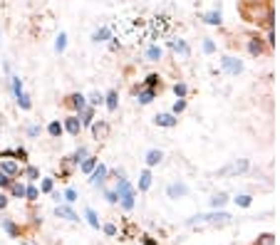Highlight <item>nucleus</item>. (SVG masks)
Masks as SVG:
<instances>
[{
    "mask_svg": "<svg viewBox=\"0 0 280 245\" xmlns=\"http://www.w3.org/2000/svg\"><path fill=\"white\" fill-rule=\"evenodd\" d=\"M104 107H107L109 112H117V109H119V92H117V89H109V92L104 94Z\"/></svg>",
    "mask_w": 280,
    "mask_h": 245,
    "instance_id": "21",
    "label": "nucleus"
},
{
    "mask_svg": "<svg viewBox=\"0 0 280 245\" xmlns=\"http://www.w3.org/2000/svg\"><path fill=\"white\" fill-rule=\"evenodd\" d=\"M77 117H80V122H82V129H90V126L94 124V107H90V104H87V107H85Z\"/></svg>",
    "mask_w": 280,
    "mask_h": 245,
    "instance_id": "19",
    "label": "nucleus"
},
{
    "mask_svg": "<svg viewBox=\"0 0 280 245\" xmlns=\"http://www.w3.org/2000/svg\"><path fill=\"white\" fill-rule=\"evenodd\" d=\"M13 181H15V178H13V176H8V173H5V171H0V188H5V191H8V188H10V183H13Z\"/></svg>",
    "mask_w": 280,
    "mask_h": 245,
    "instance_id": "46",
    "label": "nucleus"
},
{
    "mask_svg": "<svg viewBox=\"0 0 280 245\" xmlns=\"http://www.w3.org/2000/svg\"><path fill=\"white\" fill-rule=\"evenodd\" d=\"M62 104H65L72 114H80V112L87 107V97H85L82 92H72V94H67V97H65V102H62Z\"/></svg>",
    "mask_w": 280,
    "mask_h": 245,
    "instance_id": "6",
    "label": "nucleus"
},
{
    "mask_svg": "<svg viewBox=\"0 0 280 245\" xmlns=\"http://www.w3.org/2000/svg\"><path fill=\"white\" fill-rule=\"evenodd\" d=\"M10 92H13V97H18V94L23 92V80H20V75H13V77H10Z\"/></svg>",
    "mask_w": 280,
    "mask_h": 245,
    "instance_id": "34",
    "label": "nucleus"
},
{
    "mask_svg": "<svg viewBox=\"0 0 280 245\" xmlns=\"http://www.w3.org/2000/svg\"><path fill=\"white\" fill-rule=\"evenodd\" d=\"M253 245H275V235L273 233H263V235H258V240Z\"/></svg>",
    "mask_w": 280,
    "mask_h": 245,
    "instance_id": "42",
    "label": "nucleus"
},
{
    "mask_svg": "<svg viewBox=\"0 0 280 245\" xmlns=\"http://www.w3.org/2000/svg\"><path fill=\"white\" fill-rule=\"evenodd\" d=\"M107 178H109V168H107L104 163H97L94 171L90 173V186H104Z\"/></svg>",
    "mask_w": 280,
    "mask_h": 245,
    "instance_id": "10",
    "label": "nucleus"
},
{
    "mask_svg": "<svg viewBox=\"0 0 280 245\" xmlns=\"http://www.w3.org/2000/svg\"><path fill=\"white\" fill-rule=\"evenodd\" d=\"M87 156H90V149H87V146H80V149H75L67 159H70V163H72L75 168H80V163H82Z\"/></svg>",
    "mask_w": 280,
    "mask_h": 245,
    "instance_id": "16",
    "label": "nucleus"
},
{
    "mask_svg": "<svg viewBox=\"0 0 280 245\" xmlns=\"http://www.w3.org/2000/svg\"><path fill=\"white\" fill-rule=\"evenodd\" d=\"M221 70H223L226 75H231V77H238V75L243 72V60L235 57V55H223V57H221Z\"/></svg>",
    "mask_w": 280,
    "mask_h": 245,
    "instance_id": "4",
    "label": "nucleus"
},
{
    "mask_svg": "<svg viewBox=\"0 0 280 245\" xmlns=\"http://www.w3.org/2000/svg\"><path fill=\"white\" fill-rule=\"evenodd\" d=\"M15 102H18V107H20L23 112H30V109H33V102H30V94H28L25 89H23V92H20V94L15 97Z\"/></svg>",
    "mask_w": 280,
    "mask_h": 245,
    "instance_id": "29",
    "label": "nucleus"
},
{
    "mask_svg": "<svg viewBox=\"0 0 280 245\" xmlns=\"http://www.w3.org/2000/svg\"><path fill=\"white\" fill-rule=\"evenodd\" d=\"M97 163H99V156H94V154H90V156H87V159H85V161L80 163V171H82L85 176H90V173L94 171V166H97Z\"/></svg>",
    "mask_w": 280,
    "mask_h": 245,
    "instance_id": "25",
    "label": "nucleus"
},
{
    "mask_svg": "<svg viewBox=\"0 0 280 245\" xmlns=\"http://www.w3.org/2000/svg\"><path fill=\"white\" fill-rule=\"evenodd\" d=\"M248 168H250V161H248V159H235L233 163H228L226 168H221L218 176H240V173H245Z\"/></svg>",
    "mask_w": 280,
    "mask_h": 245,
    "instance_id": "7",
    "label": "nucleus"
},
{
    "mask_svg": "<svg viewBox=\"0 0 280 245\" xmlns=\"http://www.w3.org/2000/svg\"><path fill=\"white\" fill-rule=\"evenodd\" d=\"M166 47H169L171 52H176L179 57H184V60L191 57V45H188L186 40H181V38H176V40H166Z\"/></svg>",
    "mask_w": 280,
    "mask_h": 245,
    "instance_id": "8",
    "label": "nucleus"
},
{
    "mask_svg": "<svg viewBox=\"0 0 280 245\" xmlns=\"http://www.w3.org/2000/svg\"><path fill=\"white\" fill-rule=\"evenodd\" d=\"M186 193H188V186L181 183V181H176V183H171V186L166 188V196H169V198H184Z\"/></svg>",
    "mask_w": 280,
    "mask_h": 245,
    "instance_id": "17",
    "label": "nucleus"
},
{
    "mask_svg": "<svg viewBox=\"0 0 280 245\" xmlns=\"http://www.w3.org/2000/svg\"><path fill=\"white\" fill-rule=\"evenodd\" d=\"M134 97H137V102H139L141 107H146V104H151V102L159 97V89H146V87H141Z\"/></svg>",
    "mask_w": 280,
    "mask_h": 245,
    "instance_id": "14",
    "label": "nucleus"
},
{
    "mask_svg": "<svg viewBox=\"0 0 280 245\" xmlns=\"http://www.w3.org/2000/svg\"><path fill=\"white\" fill-rule=\"evenodd\" d=\"M102 230H104L107 235H117V225H114V223H107V225H102Z\"/></svg>",
    "mask_w": 280,
    "mask_h": 245,
    "instance_id": "51",
    "label": "nucleus"
},
{
    "mask_svg": "<svg viewBox=\"0 0 280 245\" xmlns=\"http://www.w3.org/2000/svg\"><path fill=\"white\" fill-rule=\"evenodd\" d=\"M174 94H176V99H186L188 97V84L186 82H176L174 84Z\"/></svg>",
    "mask_w": 280,
    "mask_h": 245,
    "instance_id": "35",
    "label": "nucleus"
},
{
    "mask_svg": "<svg viewBox=\"0 0 280 245\" xmlns=\"http://www.w3.org/2000/svg\"><path fill=\"white\" fill-rule=\"evenodd\" d=\"M109 38H112V28H107V25L104 28H97L92 33V42H97V45L99 42H109Z\"/></svg>",
    "mask_w": 280,
    "mask_h": 245,
    "instance_id": "23",
    "label": "nucleus"
},
{
    "mask_svg": "<svg viewBox=\"0 0 280 245\" xmlns=\"http://www.w3.org/2000/svg\"><path fill=\"white\" fill-rule=\"evenodd\" d=\"M55 215H57V218H65V220H72V223H77V220H80V215L70 208V203H67V205H62V203H60V205L55 208Z\"/></svg>",
    "mask_w": 280,
    "mask_h": 245,
    "instance_id": "18",
    "label": "nucleus"
},
{
    "mask_svg": "<svg viewBox=\"0 0 280 245\" xmlns=\"http://www.w3.org/2000/svg\"><path fill=\"white\" fill-rule=\"evenodd\" d=\"M15 161L18 163H28V149L25 146H18L15 149Z\"/></svg>",
    "mask_w": 280,
    "mask_h": 245,
    "instance_id": "45",
    "label": "nucleus"
},
{
    "mask_svg": "<svg viewBox=\"0 0 280 245\" xmlns=\"http://www.w3.org/2000/svg\"><path fill=\"white\" fill-rule=\"evenodd\" d=\"M144 161H146V168H154V166H159L164 161V154L159 149H149L146 156H144Z\"/></svg>",
    "mask_w": 280,
    "mask_h": 245,
    "instance_id": "20",
    "label": "nucleus"
},
{
    "mask_svg": "<svg viewBox=\"0 0 280 245\" xmlns=\"http://www.w3.org/2000/svg\"><path fill=\"white\" fill-rule=\"evenodd\" d=\"M233 201H235V205H240V208H250V203H253V196H248V193H240V196H235Z\"/></svg>",
    "mask_w": 280,
    "mask_h": 245,
    "instance_id": "41",
    "label": "nucleus"
},
{
    "mask_svg": "<svg viewBox=\"0 0 280 245\" xmlns=\"http://www.w3.org/2000/svg\"><path fill=\"white\" fill-rule=\"evenodd\" d=\"M23 176H25L30 183H35V181H40V168H38V166H25V168H23Z\"/></svg>",
    "mask_w": 280,
    "mask_h": 245,
    "instance_id": "31",
    "label": "nucleus"
},
{
    "mask_svg": "<svg viewBox=\"0 0 280 245\" xmlns=\"http://www.w3.org/2000/svg\"><path fill=\"white\" fill-rule=\"evenodd\" d=\"M0 171H5V173H8V176H13V178H20V176H23V168H20V163H18L15 159L0 161Z\"/></svg>",
    "mask_w": 280,
    "mask_h": 245,
    "instance_id": "13",
    "label": "nucleus"
},
{
    "mask_svg": "<svg viewBox=\"0 0 280 245\" xmlns=\"http://www.w3.org/2000/svg\"><path fill=\"white\" fill-rule=\"evenodd\" d=\"M87 104H90V107H94V109H97V107H104V94L92 92V94L87 97Z\"/></svg>",
    "mask_w": 280,
    "mask_h": 245,
    "instance_id": "36",
    "label": "nucleus"
},
{
    "mask_svg": "<svg viewBox=\"0 0 280 245\" xmlns=\"http://www.w3.org/2000/svg\"><path fill=\"white\" fill-rule=\"evenodd\" d=\"M186 107H188V102H186V99H176V102H174V107H171V114H176V117H179V114H184V112H186Z\"/></svg>",
    "mask_w": 280,
    "mask_h": 245,
    "instance_id": "43",
    "label": "nucleus"
},
{
    "mask_svg": "<svg viewBox=\"0 0 280 245\" xmlns=\"http://www.w3.org/2000/svg\"><path fill=\"white\" fill-rule=\"evenodd\" d=\"M201 50H203V55H216L218 45H216L211 38H203V42H201Z\"/></svg>",
    "mask_w": 280,
    "mask_h": 245,
    "instance_id": "33",
    "label": "nucleus"
},
{
    "mask_svg": "<svg viewBox=\"0 0 280 245\" xmlns=\"http://www.w3.org/2000/svg\"><path fill=\"white\" fill-rule=\"evenodd\" d=\"M240 3L243 5H253V3H265V0H240ZM268 3H270V0H268Z\"/></svg>",
    "mask_w": 280,
    "mask_h": 245,
    "instance_id": "54",
    "label": "nucleus"
},
{
    "mask_svg": "<svg viewBox=\"0 0 280 245\" xmlns=\"http://www.w3.org/2000/svg\"><path fill=\"white\" fill-rule=\"evenodd\" d=\"M25 198H28L30 203H35V201L40 198V188H38V186H33V183H30V186H25Z\"/></svg>",
    "mask_w": 280,
    "mask_h": 245,
    "instance_id": "39",
    "label": "nucleus"
},
{
    "mask_svg": "<svg viewBox=\"0 0 280 245\" xmlns=\"http://www.w3.org/2000/svg\"><path fill=\"white\" fill-rule=\"evenodd\" d=\"M40 131H43V126H40V124H30V126H28V136H30V139L40 136Z\"/></svg>",
    "mask_w": 280,
    "mask_h": 245,
    "instance_id": "50",
    "label": "nucleus"
},
{
    "mask_svg": "<svg viewBox=\"0 0 280 245\" xmlns=\"http://www.w3.org/2000/svg\"><path fill=\"white\" fill-rule=\"evenodd\" d=\"M270 3H273V0H270Z\"/></svg>",
    "mask_w": 280,
    "mask_h": 245,
    "instance_id": "57",
    "label": "nucleus"
},
{
    "mask_svg": "<svg viewBox=\"0 0 280 245\" xmlns=\"http://www.w3.org/2000/svg\"><path fill=\"white\" fill-rule=\"evenodd\" d=\"M90 129H92V139H94L97 144H99V141H107V139L112 136V124H109L107 119H99V122L94 119V124H92Z\"/></svg>",
    "mask_w": 280,
    "mask_h": 245,
    "instance_id": "5",
    "label": "nucleus"
},
{
    "mask_svg": "<svg viewBox=\"0 0 280 245\" xmlns=\"http://www.w3.org/2000/svg\"><path fill=\"white\" fill-rule=\"evenodd\" d=\"M141 243H144V245H159V243H156L151 235H144V238H141Z\"/></svg>",
    "mask_w": 280,
    "mask_h": 245,
    "instance_id": "53",
    "label": "nucleus"
},
{
    "mask_svg": "<svg viewBox=\"0 0 280 245\" xmlns=\"http://www.w3.org/2000/svg\"><path fill=\"white\" fill-rule=\"evenodd\" d=\"M0 225H3V230H5L10 238H20V228H18L10 218H3V220H0Z\"/></svg>",
    "mask_w": 280,
    "mask_h": 245,
    "instance_id": "28",
    "label": "nucleus"
},
{
    "mask_svg": "<svg viewBox=\"0 0 280 245\" xmlns=\"http://www.w3.org/2000/svg\"><path fill=\"white\" fill-rule=\"evenodd\" d=\"M245 50H248V55L250 57H263V55H273L270 50H268V45H265V40H263V35H260V30L258 33H248L245 35Z\"/></svg>",
    "mask_w": 280,
    "mask_h": 245,
    "instance_id": "2",
    "label": "nucleus"
},
{
    "mask_svg": "<svg viewBox=\"0 0 280 245\" xmlns=\"http://www.w3.org/2000/svg\"><path fill=\"white\" fill-rule=\"evenodd\" d=\"M240 18L248 23V25H255L258 30H265V28H275V10H273V3H253V5H243L240 3Z\"/></svg>",
    "mask_w": 280,
    "mask_h": 245,
    "instance_id": "1",
    "label": "nucleus"
},
{
    "mask_svg": "<svg viewBox=\"0 0 280 245\" xmlns=\"http://www.w3.org/2000/svg\"><path fill=\"white\" fill-rule=\"evenodd\" d=\"M65 50H67V33H60V35L55 38V52L62 55Z\"/></svg>",
    "mask_w": 280,
    "mask_h": 245,
    "instance_id": "32",
    "label": "nucleus"
},
{
    "mask_svg": "<svg viewBox=\"0 0 280 245\" xmlns=\"http://www.w3.org/2000/svg\"><path fill=\"white\" fill-rule=\"evenodd\" d=\"M52 198H55V201H57V203H60V201H65V198H62V193H60V191H52Z\"/></svg>",
    "mask_w": 280,
    "mask_h": 245,
    "instance_id": "55",
    "label": "nucleus"
},
{
    "mask_svg": "<svg viewBox=\"0 0 280 245\" xmlns=\"http://www.w3.org/2000/svg\"><path fill=\"white\" fill-rule=\"evenodd\" d=\"M151 181H154L151 168H144V171L139 173V193H146V191L151 188Z\"/></svg>",
    "mask_w": 280,
    "mask_h": 245,
    "instance_id": "22",
    "label": "nucleus"
},
{
    "mask_svg": "<svg viewBox=\"0 0 280 245\" xmlns=\"http://www.w3.org/2000/svg\"><path fill=\"white\" fill-rule=\"evenodd\" d=\"M169 30H171V20H169V15H154V20L149 23V38H151V40L166 38Z\"/></svg>",
    "mask_w": 280,
    "mask_h": 245,
    "instance_id": "3",
    "label": "nucleus"
},
{
    "mask_svg": "<svg viewBox=\"0 0 280 245\" xmlns=\"http://www.w3.org/2000/svg\"><path fill=\"white\" fill-rule=\"evenodd\" d=\"M109 50H112V52H119V50H122V40L112 35V38H109Z\"/></svg>",
    "mask_w": 280,
    "mask_h": 245,
    "instance_id": "49",
    "label": "nucleus"
},
{
    "mask_svg": "<svg viewBox=\"0 0 280 245\" xmlns=\"http://www.w3.org/2000/svg\"><path fill=\"white\" fill-rule=\"evenodd\" d=\"M102 188H104V198H107L109 203H119V196H117L114 188H107V186H102Z\"/></svg>",
    "mask_w": 280,
    "mask_h": 245,
    "instance_id": "47",
    "label": "nucleus"
},
{
    "mask_svg": "<svg viewBox=\"0 0 280 245\" xmlns=\"http://www.w3.org/2000/svg\"><path fill=\"white\" fill-rule=\"evenodd\" d=\"M85 218H87V223H90L94 230H99V218H97L94 208H85Z\"/></svg>",
    "mask_w": 280,
    "mask_h": 245,
    "instance_id": "37",
    "label": "nucleus"
},
{
    "mask_svg": "<svg viewBox=\"0 0 280 245\" xmlns=\"http://www.w3.org/2000/svg\"><path fill=\"white\" fill-rule=\"evenodd\" d=\"M47 134H50L52 139H60V136L65 134V126H62V122H60V119H52V122L47 124Z\"/></svg>",
    "mask_w": 280,
    "mask_h": 245,
    "instance_id": "27",
    "label": "nucleus"
},
{
    "mask_svg": "<svg viewBox=\"0 0 280 245\" xmlns=\"http://www.w3.org/2000/svg\"><path fill=\"white\" fill-rule=\"evenodd\" d=\"M228 203V196L226 193H216L213 198H211V208H223Z\"/></svg>",
    "mask_w": 280,
    "mask_h": 245,
    "instance_id": "40",
    "label": "nucleus"
},
{
    "mask_svg": "<svg viewBox=\"0 0 280 245\" xmlns=\"http://www.w3.org/2000/svg\"><path fill=\"white\" fill-rule=\"evenodd\" d=\"M201 20H203L206 25H213V28H221V25H223V15H221V10H208V13L201 15Z\"/></svg>",
    "mask_w": 280,
    "mask_h": 245,
    "instance_id": "15",
    "label": "nucleus"
},
{
    "mask_svg": "<svg viewBox=\"0 0 280 245\" xmlns=\"http://www.w3.org/2000/svg\"><path fill=\"white\" fill-rule=\"evenodd\" d=\"M144 57H146V62H159V60L164 57V50H161L159 45H149V47L144 50Z\"/></svg>",
    "mask_w": 280,
    "mask_h": 245,
    "instance_id": "24",
    "label": "nucleus"
},
{
    "mask_svg": "<svg viewBox=\"0 0 280 245\" xmlns=\"http://www.w3.org/2000/svg\"><path fill=\"white\" fill-rule=\"evenodd\" d=\"M263 40H265L268 50L273 52V50H275V28H265V38H263Z\"/></svg>",
    "mask_w": 280,
    "mask_h": 245,
    "instance_id": "38",
    "label": "nucleus"
},
{
    "mask_svg": "<svg viewBox=\"0 0 280 245\" xmlns=\"http://www.w3.org/2000/svg\"><path fill=\"white\" fill-rule=\"evenodd\" d=\"M62 126H65V131H67L70 136H80V131H82V122H80L77 114L65 117V119H62Z\"/></svg>",
    "mask_w": 280,
    "mask_h": 245,
    "instance_id": "11",
    "label": "nucleus"
},
{
    "mask_svg": "<svg viewBox=\"0 0 280 245\" xmlns=\"http://www.w3.org/2000/svg\"><path fill=\"white\" fill-rule=\"evenodd\" d=\"M5 208H8V196L0 193V210H5Z\"/></svg>",
    "mask_w": 280,
    "mask_h": 245,
    "instance_id": "52",
    "label": "nucleus"
},
{
    "mask_svg": "<svg viewBox=\"0 0 280 245\" xmlns=\"http://www.w3.org/2000/svg\"><path fill=\"white\" fill-rule=\"evenodd\" d=\"M233 218L226 213V210H218V213H208V215H203V223L206 225H213V228H223V225H228Z\"/></svg>",
    "mask_w": 280,
    "mask_h": 245,
    "instance_id": "9",
    "label": "nucleus"
},
{
    "mask_svg": "<svg viewBox=\"0 0 280 245\" xmlns=\"http://www.w3.org/2000/svg\"><path fill=\"white\" fill-rule=\"evenodd\" d=\"M154 122H156V126H164V129H174V126H179V117H176V114H171V112L156 114V117H154Z\"/></svg>",
    "mask_w": 280,
    "mask_h": 245,
    "instance_id": "12",
    "label": "nucleus"
},
{
    "mask_svg": "<svg viewBox=\"0 0 280 245\" xmlns=\"http://www.w3.org/2000/svg\"><path fill=\"white\" fill-rule=\"evenodd\" d=\"M0 131H3V124H0Z\"/></svg>",
    "mask_w": 280,
    "mask_h": 245,
    "instance_id": "56",
    "label": "nucleus"
},
{
    "mask_svg": "<svg viewBox=\"0 0 280 245\" xmlns=\"http://www.w3.org/2000/svg\"><path fill=\"white\" fill-rule=\"evenodd\" d=\"M8 193L13 196V198H25V183H20L18 178L10 183V188H8Z\"/></svg>",
    "mask_w": 280,
    "mask_h": 245,
    "instance_id": "30",
    "label": "nucleus"
},
{
    "mask_svg": "<svg viewBox=\"0 0 280 245\" xmlns=\"http://www.w3.org/2000/svg\"><path fill=\"white\" fill-rule=\"evenodd\" d=\"M141 87H146V89H161V77H159V72L146 75V80L141 82Z\"/></svg>",
    "mask_w": 280,
    "mask_h": 245,
    "instance_id": "26",
    "label": "nucleus"
},
{
    "mask_svg": "<svg viewBox=\"0 0 280 245\" xmlns=\"http://www.w3.org/2000/svg\"><path fill=\"white\" fill-rule=\"evenodd\" d=\"M55 191V181L52 178H43L40 181V193H52Z\"/></svg>",
    "mask_w": 280,
    "mask_h": 245,
    "instance_id": "44",
    "label": "nucleus"
},
{
    "mask_svg": "<svg viewBox=\"0 0 280 245\" xmlns=\"http://www.w3.org/2000/svg\"><path fill=\"white\" fill-rule=\"evenodd\" d=\"M62 198H65V203H75V201H77V191H75V188H67V191L62 193Z\"/></svg>",
    "mask_w": 280,
    "mask_h": 245,
    "instance_id": "48",
    "label": "nucleus"
}]
</instances>
